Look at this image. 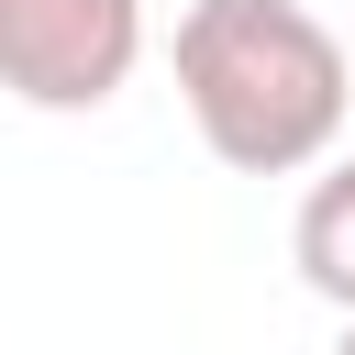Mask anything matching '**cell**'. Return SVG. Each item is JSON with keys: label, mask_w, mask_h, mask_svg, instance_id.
<instances>
[{"label": "cell", "mask_w": 355, "mask_h": 355, "mask_svg": "<svg viewBox=\"0 0 355 355\" xmlns=\"http://www.w3.org/2000/svg\"><path fill=\"white\" fill-rule=\"evenodd\" d=\"M166 67H178L189 133L233 178H300L344 144L355 67H344V33L300 0H189Z\"/></svg>", "instance_id": "cell-1"}, {"label": "cell", "mask_w": 355, "mask_h": 355, "mask_svg": "<svg viewBox=\"0 0 355 355\" xmlns=\"http://www.w3.org/2000/svg\"><path fill=\"white\" fill-rule=\"evenodd\" d=\"M144 67V0H0V100L111 111Z\"/></svg>", "instance_id": "cell-2"}, {"label": "cell", "mask_w": 355, "mask_h": 355, "mask_svg": "<svg viewBox=\"0 0 355 355\" xmlns=\"http://www.w3.org/2000/svg\"><path fill=\"white\" fill-rule=\"evenodd\" d=\"M288 266L311 300H333L355 322V155H322V178L300 189V222H288Z\"/></svg>", "instance_id": "cell-3"}, {"label": "cell", "mask_w": 355, "mask_h": 355, "mask_svg": "<svg viewBox=\"0 0 355 355\" xmlns=\"http://www.w3.org/2000/svg\"><path fill=\"white\" fill-rule=\"evenodd\" d=\"M333 355H355V322H344V344H333Z\"/></svg>", "instance_id": "cell-4"}]
</instances>
